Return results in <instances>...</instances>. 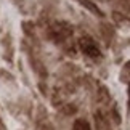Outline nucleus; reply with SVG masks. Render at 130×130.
<instances>
[{
	"instance_id": "nucleus-1",
	"label": "nucleus",
	"mask_w": 130,
	"mask_h": 130,
	"mask_svg": "<svg viewBox=\"0 0 130 130\" xmlns=\"http://www.w3.org/2000/svg\"><path fill=\"white\" fill-rule=\"evenodd\" d=\"M79 47H80V50L88 58H93V59L101 58V50H100V47L96 45V42L93 40V37L87 36V34L79 39Z\"/></svg>"
},
{
	"instance_id": "nucleus-2",
	"label": "nucleus",
	"mask_w": 130,
	"mask_h": 130,
	"mask_svg": "<svg viewBox=\"0 0 130 130\" xmlns=\"http://www.w3.org/2000/svg\"><path fill=\"white\" fill-rule=\"evenodd\" d=\"M71 34H72V29L66 23H55L48 29V36L55 42H64L66 39L71 37Z\"/></svg>"
},
{
	"instance_id": "nucleus-3",
	"label": "nucleus",
	"mask_w": 130,
	"mask_h": 130,
	"mask_svg": "<svg viewBox=\"0 0 130 130\" xmlns=\"http://www.w3.org/2000/svg\"><path fill=\"white\" fill-rule=\"evenodd\" d=\"M72 130H92L90 128V124L84 119H76L72 124Z\"/></svg>"
},
{
	"instance_id": "nucleus-4",
	"label": "nucleus",
	"mask_w": 130,
	"mask_h": 130,
	"mask_svg": "<svg viewBox=\"0 0 130 130\" xmlns=\"http://www.w3.org/2000/svg\"><path fill=\"white\" fill-rule=\"evenodd\" d=\"M80 3L84 5V7H87V8L90 10V11H93L95 14H96V16H103V11H101V10H100V8H98L95 3L90 2V0H80Z\"/></svg>"
},
{
	"instance_id": "nucleus-5",
	"label": "nucleus",
	"mask_w": 130,
	"mask_h": 130,
	"mask_svg": "<svg viewBox=\"0 0 130 130\" xmlns=\"http://www.w3.org/2000/svg\"><path fill=\"white\" fill-rule=\"evenodd\" d=\"M36 130H53V127L50 125V122L45 119V121H39V122H37Z\"/></svg>"
},
{
	"instance_id": "nucleus-6",
	"label": "nucleus",
	"mask_w": 130,
	"mask_h": 130,
	"mask_svg": "<svg viewBox=\"0 0 130 130\" xmlns=\"http://www.w3.org/2000/svg\"><path fill=\"white\" fill-rule=\"evenodd\" d=\"M128 71H130V68H128V64H125L124 66V74L121 72V80H124V84H128Z\"/></svg>"
},
{
	"instance_id": "nucleus-7",
	"label": "nucleus",
	"mask_w": 130,
	"mask_h": 130,
	"mask_svg": "<svg viewBox=\"0 0 130 130\" xmlns=\"http://www.w3.org/2000/svg\"><path fill=\"white\" fill-rule=\"evenodd\" d=\"M98 130H111V128L108 127L106 121H104L101 116H98Z\"/></svg>"
}]
</instances>
